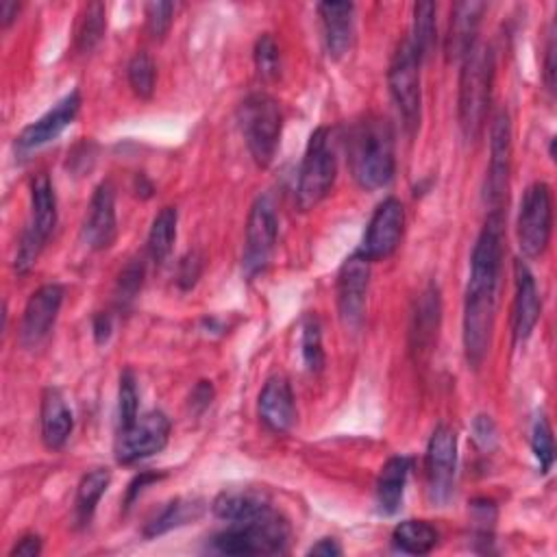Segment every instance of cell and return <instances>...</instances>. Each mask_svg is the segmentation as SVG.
<instances>
[{
    "label": "cell",
    "instance_id": "6da1fadb",
    "mask_svg": "<svg viewBox=\"0 0 557 557\" xmlns=\"http://www.w3.org/2000/svg\"><path fill=\"white\" fill-rule=\"evenodd\" d=\"M505 244V213H487L470 257V276L463 298V350L476 370L492 342L496 320V294Z\"/></svg>",
    "mask_w": 557,
    "mask_h": 557
},
{
    "label": "cell",
    "instance_id": "7a4b0ae2",
    "mask_svg": "<svg viewBox=\"0 0 557 557\" xmlns=\"http://www.w3.org/2000/svg\"><path fill=\"white\" fill-rule=\"evenodd\" d=\"M348 165L361 189L387 187L394 178V133L385 117L366 115L355 122L346 139Z\"/></svg>",
    "mask_w": 557,
    "mask_h": 557
},
{
    "label": "cell",
    "instance_id": "3957f363",
    "mask_svg": "<svg viewBox=\"0 0 557 557\" xmlns=\"http://www.w3.org/2000/svg\"><path fill=\"white\" fill-rule=\"evenodd\" d=\"M494 83V57L490 46L476 41L461 59L457 120L466 141H474L487 115Z\"/></svg>",
    "mask_w": 557,
    "mask_h": 557
},
{
    "label": "cell",
    "instance_id": "277c9868",
    "mask_svg": "<svg viewBox=\"0 0 557 557\" xmlns=\"http://www.w3.org/2000/svg\"><path fill=\"white\" fill-rule=\"evenodd\" d=\"M292 529L272 507L257 518L228 524L213 537V548L226 555H276L289 546Z\"/></svg>",
    "mask_w": 557,
    "mask_h": 557
},
{
    "label": "cell",
    "instance_id": "5b68a950",
    "mask_svg": "<svg viewBox=\"0 0 557 557\" xmlns=\"http://www.w3.org/2000/svg\"><path fill=\"white\" fill-rule=\"evenodd\" d=\"M237 122L255 163L261 168L270 165L276 154L283 128V113L278 102L270 94L255 91L239 104Z\"/></svg>",
    "mask_w": 557,
    "mask_h": 557
},
{
    "label": "cell",
    "instance_id": "8992f818",
    "mask_svg": "<svg viewBox=\"0 0 557 557\" xmlns=\"http://www.w3.org/2000/svg\"><path fill=\"white\" fill-rule=\"evenodd\" d=\"M54 226H57L54 187L46 172H37L30 178V215L22 231L15 261H13L20 274H26L37 263Z\"/></svg>",
    "mask_w": 557,
    "mask_h": 557
},
{
    "label": "cell",
    "instance_id": "52a82bcc",
    "mask_svg": "<svg viewBox=\"0 0 557 557\" xmlns=\"http://www.w3.org/2000/svg\"><path fill=\"white\" fill-rule=\"evenodd\" d=\"M337 176V161L331 146V131L320 126L311 133L307 150L300 163L298 183H296V205L300 211L313 209L320 200L326 198Z\"/></svg>",
    "mask_w": 557,
    "mask_h": 557
},
{
    "label": "cell",
    "instance_id": "ba28073f",
    "mask_svg": "<svg viewBox=\"0 0 557 557\" xmlns=\"http://www.w3.org/2000/svg\"><path fill=\"white\" fill-rule=\"evenodd\" d=\"M420 65L422 59L409 44L403 39L389 61L387 70V85L394 98V104L403 117V124L409 135H413L420 126V111H422V89H420Z\"/></svg>",
    "mask_w": 557,
    "mask_h": 557
},
{
    "label": "cell",
    "instance_id": "9c48e42d",
    "mask_svg": "<svg viewBox=\"0 0 557 557\" xmlns=\"http://www.w3.org/2000/svg\"><path fill=\"white\" fill-rule=\"evenodd\" d=\"M518 244L524 257H540L553 233V194L542 181L531 183L520 200L518 211Z\"/></svg>",
    "mask_w": 557,
    "mask_h": 557
},
{
    "label": "cell",
    "instance_id": "30bf717a",
    "mask_svg": "<svg viewBox=\"0 0 557 557\" xmlns=\"http://www.w3.org/2000/svg\"><path fill=\"white\" fill-rule=\"evenodd\" d=\"M490 165L485 178V202L490 213H505L511 172V120L505 109H498L490 128Z\"/></svg>",
    "mask_w": 557,
    "mask_h": 557
},
{
    "label": "cell",
    "instance_id": "8fae6325",
    "mask_svg": "<svg viewBox=\"0 0 557 557\" xmlns=\"http://www.w3.org/2000/svg\"><path fill=\"white\" fill-rule=\"evenodd\" d=\"M170 440V420L163 411H148L137 416L128 426L120 429L115 440L117 463H135L152 457L165 448Z\"/></svg>",
    "mask_w": 557,
    "mask_h": 557
},
{
    "label": "cell",
    "instance_id": "7c38bea8",
    "mask_svg": "<svg viewBox=\"0 0 557 557\" xmlns=\"http://www.w3.org/2000/svg\"><path fill=\"white\" fill-rule=\"evenodd\" d=\"M426 485L433 503H446L453 494L457 472V435L450 426L440 424L429 437L426 457Z\"/></svg>",
    "mask_w": 557,
    "mask_h": 557
},
{
    "label": "cell",
    "instance_id": "4fadbf2b",
    "mask_svg": "<svg viewBox=\"0 0 557 557\" xmlns=\"http://www.w3.org/2000/svg\"><path fill=\"white\" fill-rule=\"evenodd\" d=\"M276 233H278L276 209L268 196H261L255 200L246 222V250L242 261L246 276H255L263 272L274 250Z\"/></svg>",
    "mask_w": 557,
    "mask_h": 557
},
{
    "label": "cell",
    "instance_id": "5bb4252c",
    "mask_svg": "<svg viewBox=\"0 0 557 557\" xmlns=\"http://www.w3.org/2000/svg\"><path fill=\"white\" fill-rule=\"evenodd\" d=\"M403 228H405V207L398 198L389 196L374 209L357 252H361L368 261H379L389 257L403 239Z\"/></svg>",
    "mask_w": 557,
    "mask_h": 557
},
{
    "label": "cell",
    "instance_id": "9a60e30c",
    "mask_svg": "<svg viewBox=\"0 0 557 557\" xmlns=\"http://www.w3.org/2000/svg\"><path fill=\"white\" fill-rule=\"evenodd\" d=\"M370 263L361 252L346 257L337 272V311L348 329H357L363 320L366 296L370 285Z\"/></svg>",
    "mask_w": 557,
    "mask_h": 557
},
{
    "label": "cell",
    "instance_id": "2e32d148",
    "mask_svg": "<svg viewBox=\"0 0 557 557\" xmlns=\"http://www.w3.org/2000/svg\"><path fill=\"white\" fill-rule=\"evenodd\" d=\"M63 296L65 292L59 283H46L30 294L20 324L22 346L37 348L48 337L63 305Z\"/></svg>",
    "mask_w": 557,
    "mask_h": 557
},
{
    "label": "cell",
    "instance_id": "e0dca14e",
    "mask_svg": "<svg viewBox=\"0 0 557 557\" xmlns=\"http://www.w3.org/2000/svg\"><path fill=\"white\" fill-rule=\"evenodd\" d=\"M78 111H81V91L74 89L17 135V139H15L17 152L20 154L30 152V150H37V148L50 144L52 139H57L74 122Z\"/></svg>",
    "mask_w": 557,
    "mask_h": 557
},
{
    "label": "cell",
    "instance_id": "ac0fdd59",
    "mask_svg": "<svg viewBox=\"0 0 557 557\" xmlns=\"http://www.w3.org/2000/svg\"><path fill=\"white\" fill-rule=\"evenodd\" d=\"M117 235L115 189L111 181H102L89 200V211L83 222V239L94 250H104Z\"/></svg>",
    "mask_w": 557,
    "mask_h": 557
},
{
    "label": "cell",
    "instance_id": "d6986e66",
    "mask_svg": "<svg viewBox=\"0 0 557 557\" xmlns=\"http://www.w3.org/2000/svg\"><path fill=\"white\" fill-rule=\"evenodd\" d=\"M513 283H516V296L511 307V335H513V342L520 344L529 339V335L533 333L542 313V302H540L535 278L522 259L513 261Z\"/></svg>",
    "mask_w": 557,
    "mask_h": 557
},
{
    "label": "cell",
    "instance_id": "ffe728a7",
    "mask_svg": "<svg viewBox=\"0 0 557 557\" xmlns=\"http://www.w3.org/2000/svg\"><path fill=\"white\" fill-rule=\"evenodd\" d=\"M257 409H259L261 422L270 431L274 433L289 431L296 420V405H294V392L289 381L281 374L270 376L259 394Z\"/></svg>",
    "mask_w": 557,
    "mask_h": 557
},
{
    "label": "cell",
    "instance_id": "44dd1931",
    "mask_svg": "<svg viewBox=\"0 0 557 557\" xmlns=\"http://www.w3.org/2000/svg\"><path fill=\"white\" fill-rule=\"evenodd\" d=\"M483 11H485V4L476 0L453 4L446 41H444V52L448 61H461L466 52L476 44V33H479Z\"/></svg>",
    "mask_w": 557,
    "mask_h": 557
},
{
    "label": "cell",
    "instance_id": "7402d4cb",
    "mask_svg": "<svg viewBox=\"0 0 557 557\" xmlns=\"http://www.w3.org/2000/svg\"><path fill=\"white\" fill-rule=\"evenodd\" d=\"M322 20L324 46L331 59L348 54L355 37V4L352 2H322L318 4Z\"/></svg>",
    "mask_w": 557,
    "mask_h": 557
},
{
    "label": "cell",
    "instance_id": "603a6c76",
    "mask_svg": "<svg viewBox=\"0 0 557 557\" xmlns=\"http://www.w3.org/2000/svg\"><path fill=\"white\" fill-rule=\"evenodd\" d=\"M39 424H41V440L48 448H61L74 429L72 409L67 407L63 394L57 387H48L41 396Z\"/></svg>",
    "mask_w": 557,
    "mask_h": 557
},
{
    "label": "cell",
    "instance_id": "cb8c5ba5",
    "mask_svg": "<svg viewBox=\"0 0 557 557\" xmlns=\"http://www.w3.org/2000/svg\"><path fill=\"white\" fill-rule=\"evenodd\" d=\"M213 513L220 520H226L228 524L244 522L250 518H257L259 513L270 509V500L263 492L250 490V487H233L220 492L211 503Z\"/></svg>",
    "mask_w": 557,
    "mask_h": 557
},
{
    "label": "cell",
    "instance_id": "d4e9b609",
    "mask_svg": "<svg viewBox=\"0 0 557 557\" xmlns=\"http://www.w3.org/2000/svg\"><path fill=\"white\" fill-rule=\"evenodd\" d=\"M411 470V457L407 455H396L389 457L376 479V505L379 511L385 516H392L398 511L405 494V483L407 474Z\"/></svg>",
    "mask_w": 557,
    "mask_h": 557
},
{
    "label": "cell",
    "instance_id": "484cf974",
    "mask_svg": "<svg viewBox=\"0 0 557 557\" xmlns=\"http://www.w3.org/2000/svg\"><path fill=\"white\" fill-rule=\"evenodd\" d=\"M440 292L435 285H429L426 292L418 300V309L413 313V348L420 350H431L435 337H437V326H440Z\"/></svg>",
    "mask_w": 557,
    "mask_h": 557
},
{
    "label": "cell",
    "instance_id": "4316f807",
    "mask_svg": "<svg viewBox=\"0 0 557 557\" xmlns=\"http://www.w3.org/2000/svg\"><path fill=\"white\" fill-rule=\"evenodd\" d=\"M202 513V503L196 498H174L170 500L152 520L146 522L144 535L157 537L163 535L176 527L187 524L189 520H196Z\"/></svg>",
    "mask_w": 557,
    "mask_h": 557
},
{
    "label": "cell",
    "instance_id": "83f0119b",
    "mask_svg": "<svg viewBox=\"0 0 557 557\" xmlns=\"http://www.w3.org/2000/svg\"><path fill=\"white\" fill-rule=\"evenodd\" d=\"M111 483V472L107 468H96L91 472H87L78 487H76V498H74V516L78 524H89L98 500L102 498V494L107 492Z\"/></svg>",
    "mask_w": 557,
    "mask_h": 557
},
{
    "label": "cell",
    "instance_id": "f1b7e54d",
    "mask_svg": "<svg viewBox=\"0 0 557 557\" xmlns=\"http://www.w3.org/2000/svg\"><path fill=\"white\" fill-rule=\"evenodd\" d=\"M392 544L407 555H426L437 544V531L424 520H403L392 531Z\"/></svg>",
    "mask_w": 557,
    "mask_h": 557
},
{
    "label": "cell",
    "instance_id": "f546056e",
    "mask_svg": "<svg viewBox=\"0 0 557 557\" xmlns=\"http://www.w3.org/2000/svg\"><path fill=\"white\" fill-rule=\"evenodd\" d=\"M176 222H178V213L176 207H163L148 231V255L154 263L165 261V257L172 250V244L176 239Z\"/></svg>",
    "mask_w": 557,
    "mask_h": 557
},
{
    "label": "cell",
    "instance_id": "4dcf8cb0",
    "mask_svg": "<svg viewBox=\"0 0 557 557\" xmlns=\"http://www.w3.org/2000/svg\"><path fill=\"white\" fill-rule=\"evenodd\" d=\"M107 30V9L100 2H91L83 9V15L76 26V39L74 46L78 52L87 54L91 52L104 37Z\"/></svg>",
    "mask_w": 557,
    "mask_h": 557
},
{
    "label": "cell",
    "instance_id": "1f68e13d",
    "mask_svg": "<svg viewBox=\"0 0 557 557\" xmlns=\"http://www.w3.org/2000/svg\"><path fill=\"white\" fill-rule=\"evenodd\" d=\"M407 39L422 61L431 54L435 46V4L433 2L413 4V26Z\"/></svg>",
    "mask_w": 557,
    "mask_h": 557
},
{
    "label": "cell",
    "instance_id": "d6a6232c",
    "mask_svg": "<svg viewBox=\"0 0 557 557\" xmlns=\"http://www.w3.org/2000/svg\"><path fill=\"white\" fill-rule=\"evenodd\" d=\"M126 76H128V85L135 96L148 100L154 94L157 65L148 52L141 50V52L133 54V59L128 61V67H126Z\"/></svg>",
    "mask_w": 557,
    "mask_h": 557
},
{
    "label": "cell",
    "instance_id": "836d02e7",
    "mask_svg": "<svg viewBox=\"0 0 557 557\" xmlns=\"http://www.w3.org/2000/svg\"><path fill=\"white\" fill-rule=\"evenodd\" d=\"M144 272L146 270H144L141 259H131L122 268V272L117 276V283H115V302H117V307L126 309L135 300V296L139 294L141 283H144Z\"/></svg>",
    "mask_w": 557,
    "mask_h": 557
},
{
    "label": "cell",
    "instance_id": "e575fe53",
    "mask_svg": "<svg viewBox=\"0 0 557 557\" xmlns=\"http://www.w3.org/2000/svg\"><path fill=\"white\" fill-rule=\"evenodd\" d=\"M255 65L261 78L272 81L278 76L281 72V52L278 46L274 41V37L270 33H263L257 41H255Z\"/></svg>",
    "mask_w": 557,
    "mask_h": 557
},
{
    "label": "cell",
    "instance_id": "d590c367",
    "mask_svg": "<svg viewBox=\"0 0 557 557\" xmlns=\"http://www.w3.org/2000/svg\"><path fill=\"white\" fill-rule=\"evenodd\" d=\"M302 359L309 372H320L324 366V348L320 322L315 318H307L302 324Z\"/></svg>",
    "mask_w": 557,
    "mask_h": 557
},
{
    "label": "cell",
    "instance_id": "8d00e7d4",
    "mask_svg": "<svg viewBox=\"0 0 557 557\" xmlns=\"http://www.w3.org/2000/svg\"><path fill=\"white\" fill-rule=\"evenodd\" d=\"M531 450L535 455V459L540 461V470L546 474L553 466L555 459V442H553V431L550 424L544 416H540L533 422V431H531Z\"/></svg>",
    "mask_w": 557,
    "mask_h": 557
},
{
    "label": "cell",
    "instance_id": "74e56055",
    "mask_svg": "<svg viewBox=\"0 0 557 557\" xmlns=\"http://www.w3.org/2000/svg\"><path fill=\"white\" fill-rule=\"evenodd\" d=\"M139 396H137V383L135 374L131 370H124L120 374V392H117V422L120 429L128 426L137 418Z\"/></svg>",
    "mask_w": 557,
    "mask_h": 557
},
{
    "label": "cell",
    "instance_id": "f35d334b",
    "mask_svg": "<svg viewBox=\"0 0 557 557\" xmlns=\"http://www.w3.org/2000/svg\"><path fill=\"white\" fill-rule=\"evenodd\" d=\"M174 2H148L144 7L146 13V28L152 39H163L174 20Z\"/></svg>",
    "mask_w": 557,
    "mask_h": 557
},
{
    "label": "cell",
    "instance_id": "ab89813d",
    "mask_svg": "<svg viewBox=\"0 0 557 557\" xmlns=\"http://www.w3.org/2000/svg\"><path fill=\"white\" fill-rule=\"evenodd\" d=\"M202 268H205L202 255H200L198 250L187 252V255L178 261V270H176V283H178V287L185 289V292L191 289V287L198 283V278H200V274H202Z\"/></svg>",
    "mask_w": 557,
    "mask_h": 557
},
{
    "label": "cell",
    "instance_id": "60d3db41",
    "mask_svg": "<svg viewBox=\"0 0 557 557\" xmlns=\"http://www.w3.org/2000/svg\"><path fill=\"white\" fill-rule=\"evenodd\" d=\"M472 433H474V440L479 442V446H483V448H492L496 444V426L490 416H483V413L476 416L472 422Z\"/></svg>",
    "mask_w": 557,
    "mask_h": 557
},
{
    "label": "cell",
    "instance_id": "b9f144b4",
    "mask_svg": "<svg viewBox=\"0 0 557 557\" xmlns=\"http://www.w3.org/2000/svg\"><path fill=\"white\" fill-rule=\"evenodd\" d=\"M544 85L553 94L555 91V30L550 26L546 50H544Z\"/></svg>",
    "mask_w": 557,
    "mask_h": 557
},
{
    "label": "cell",
    "instance_id": "7bdbcfd3",
    "mask_svg": "<svg viewBox=\"0 0 557 557\" xmlns=\"http://www.w3.org/2000/svg\"><path fill=\"white\" fill-rule=\"evenodd\" d=\"M163 474L161 472H141L139 476H135L126 490V498H124V505L131 507V503L137 498V494H141L146 490V485L159 481Z\"/></svg>",
    "mask_w": 557,
    "mask_h": 557
},
{
    "label": "cell",
    "instance_id": "ee69618b",
    "mask_svg": "<svg viewBox=\"0 0 557 557\" xmlns=\"http://www.w3.org/2000/svg\"><path fill=\"white\" fill-rule=\"evenodd\" d=\"M41 553V537L39 535H35V533H28V535H24L11 550H9V555L11 557H37Z\"/></svg>",
    "mask_w": 557,
    "mask_h": 557
},
{
    "label": "cell",
    "instance_id": "f6af8a7d",
    "mask_svg": "<svg viewBox=\"0 0 557 557\" xmlns=\"http://www.w3.org/2000/svg\"><path fill=\"white\" fill-rule=\"evenodd\" d=\"M211 398H213V387H211V383H209V381H200V383L194 387L191 396H189V405L196 407V411H202L205 407L211 405Z\"/></svg>",
    "mask_w": 557,
    "mask_h": 557
},
{
    "label": "cell",
    "instance_id": "bcb514c9",
    "mask_svg": "<svg viewBox=\"0 0 557 557\" xmlns=\"http://www.w3.org/2000/svg\"><path fill=\"white\" fill-rule=\"evenodd\" d=\"M307 555L337 557V555H342V546H339L337 540H333V537H322V540H318V542L307 550Z\"/></svg>",
    "mask_w": 557,
    "mask_h": 557
},
{
    "label": "cell",
    "instance_id": "7dc6e473",
    "mask_svg": "<svg viewBox=\"0 0 557 557\" xmlns=\"http://www.w3.org/2000/svg\"><path fill=\"white\" fill-rule=\"evenodd\" d=\"M111 329H113V324H111L109 313L94 315V337L98 344H104L111 337Z\"/></svg>",
    "mask_w": 557,
    "mask_h": 557
},
{
    "label": "cell",
    "instance_id": "c3c4849f",
    "mask_svg": "<svg viewBox=\"0 0 557 557\" xmlns=\"http://www.w3.org/2000/svg\"><path fill=\"white\" fill-rule=\"evenodd\" d=\"M20 9H22V4L15 0H0V26L9 28L15 22Z\"/></svg>",
    "mask_w": 557,
    "mask_h": 557
}]
</instances>
